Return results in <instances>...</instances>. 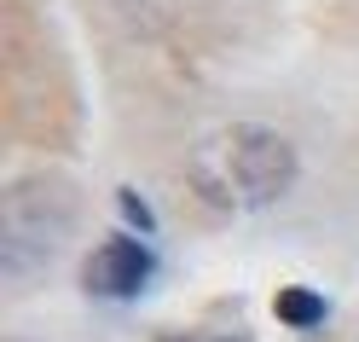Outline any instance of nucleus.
I'll use <instances>...</instances> for the list:
<instances>
[{
    "label": "nucleus",
    "mask_w": 359,
    "mask_h": 342,
    "mask_svg": "<svg viewBox=\"0 0 359 342\" xmlns=\"http://www.w3.org/2000/svg\"><path fill=\"white\" fill-rule=\"evenodd\" d=\"M163 342H186V336H180V331H168ZM197 342H209V336H197ZM226 342H243V336H226Z\"/></svg>",
    "instance_id": "6"
},
{
    "label": "nucleus",
    "mask_w": 359,
    "mask_h": 342,
    "mask_svg": "<svg viewBox=\"0 0 359 342\" xmlns=\"http://www.w3.org/2000/svg\"><path fill=\"white\" fill-rule=\"evenodd\" d=\"M156 272V256L140 244V238H104L93 256L81 267V284L93 296H110V302H128V296H140Z\"/></svg>",
    "instance_id": "2"
},
{
    "label": "nucleus",
    "mask_w": 359,
    "mask_h": 342,
    "mask_svg": "<svg viewBox=\"0 0 359 342\" xmlns=\"http://www.w3.org/2000/svg\"><path fill=\"white\" fill-rule=\"evenodd\" d=\"M58 238L53 221H35V197L18 192L6 197V279L12 272H35L41 261H47V249Z\"/></svg>",
    "instance_id": "3"
},
{
    "label": "nucleus",
    "mask_w": 359,
    "mask_h": 342,
    "mask_svg": "<svg viewBox=\"0 0 359 342\" xmlns=\"http://www.w3.org/2000/svg\"><path fill=\"white\" fill-rule=\"evenodd\" d=\"M273 313L284 319L290 331H319L325 325V296L319 290H307V284H290V290H278V302H273Z\"/></svg>",
    "instance_id": "4"
},
{
    "label": "nucleus",
    "mask_w": 359,
    "mask_h": 342,
    "mask_svg": "<svg viewBox=\"0 0 359 342\" xmlns=\"http://www.w3.org/2000/svg\"><path fill=\"white\" fill-rule=\"evenodd\" d=\"M302 157L278 128L261 122H226L197 140L191 151V186L215 209H266L296 186Z\"/></svg>",
    "instance_id": "1"
},
{
    "label": "nucleus",
    "mask_w": 359,
    "mask_h": 342,
    "mask_svg": "<svg viewBox=\"0 0 359 342\" xmlns=\"http://www.w3.org/2000/svg\"><path fill=\"white\" fill-rule=\"evenodd\" d=\"M116 203H122V215H128L133 226H140V232H156V215L140 203V192H133V186H122V192H116Z\"/></svg>",
    "instance_id": "5"
}]
</instances>
